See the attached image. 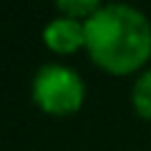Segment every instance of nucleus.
<instances>
[{
  "label": "nucleus",
  "mask_w": 151,
  "mask_h": 151,
  "mask_svg": "<svg viewBox=\"0 0 151 151\" xmlns=\"http://www.w3.org/2000/svg\"><path fill=\"white\" fill-rule=\"evenodd\" d=\"M86 53L111 76H131L151 58V20L129 3H108L86 20Z\"/></svg>",
  "instance_id": "obj_1"
},
{
  "label": "nucleus",
  "mask_w": 151,
  "mask_h": 151,
  "mask_svg": "<svg viewBox=\"0 0 151 151\" xmlns=\"http://www.w3.org/2000/svg\"><path fill=\"white\" fill-rule=\"evenodd\" d=\"M30 96L35 106L50 116H73L86 101V86L73 68L60 63H45L33 76Z\"/></svg>",
  "instance_id": "obj_2"
},
{
  "label": "nucleus",
  "mask_w": 151,
  "mask_h": 151,
  "mask_svg": "<svg viewBox=\"0 0 151 151\" xmlns=\"http://www.w3.org/2000/svg\"><path fill=\"white\" fill-rule=\"evenodd\" d=\"M43 43L58 55H73L86 50V20L58 15L43 25Z\"/></svg>",
  "instance_id": "obj_3"
},
{
  "label": "nucleus",
  "mask_w": 151,
  "mask_h": 151,
  "mask_svg": "<svg viewBox=\"0 0 151 151\" xmlns=\"http://www.w3.org/2000/svg\"><path fill=\"white\" fill-rule=\"evenodd\" d=\"M131 103H134L136 113L141 119L151 121V68L141 70L139 78L134 81V88H131Z\"/></svg>",
  "instance_id": "obj_4"
},
{
  "label": "nucleus",
  "mask_w": 151,
  "mask_h": 151,
  "mask_svg": "<svg viewBox=\"0 0 151 151\" xmlns=\"http://www.w3.org/2000/svg\"><path fill=\"white\" fill-rule=\"evenodd\" d=\"M55 8L60 15L76 18V20H88L96 10H101V0H55Z\"/></svg>",
  "instance_id": "obj_5"
}]
</instances>
